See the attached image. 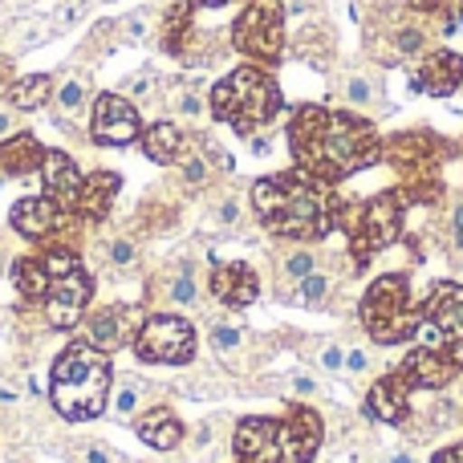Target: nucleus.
Here are the masks:
<instances>
[{"instance_id":"f257e3e1","label":"nucleus","mask_w":463,"mask_h":463,"mask_svg":"<svg viewBox=\"0 0 463 463\" xmlns=\"http://www.w3.org/2000/svg\"><path fill=\"white\" fill-rule=\"evenodd\" d=\"M288 151L297 171L326 187L383 163V138L366 118L329 106H297L288 118Z\"/></svg>"},{"instance_id":"f03ea898","label":"nucleus","mask_w":463,"mask_h":463,"mask_svg":"<svg viewBox=\"0 0 463 463\" xmlns=\"http://www.w3.org/2000/svg\"><path fill=\"white\" fill-rule=\"evenodd\" d=\"M252 208L264 232L285 240H321L342 228L345 200L305 171H277L252 184Z\"/></svg>"},{"instance_id":"7ed1b4c3","label":"nucleus","mask_w":463,"mask_h":463,"mask_svg":"<svg viewBox=\"0 0 463 463\" xmlns=\"http://www.w3.org/2000/svg\"><path fill=\"white\" fill-rule=\"evenodd\" d=\"M326 439V423L313 407H288L285 415H248L232 431L236 463H313Z\"/></svg>"},{"instance_id":"20e7f679","label":"nucleus","mask_w":463,"mask_h":463,"mask_svg":"<svg viewBox=\"0 0 463 463\" xmlns=\"http://www.w3.org/2000/svg\"><path fill=\"white\" fill-rule=\"evenodd\" d=\"M114 391V366L110 354H102L98 345H90L86 337L70 342L53 362L49 374V399H53L57 415L70 423H90L110 407Z\"/></svg>"},{"instance_id":"39448f33","label":"nucleus","mask_w":463,"mask_h":463,"mask_svg":"<svg viewBox=\"0 0 463 463\" xmlns=\"http://www.w3.org/2000/svg\"><path fill=\"white\" fill-rule=\"evenodd\" d=\"M280 106L285 102H280L277 78L269 73V65H256V61L236 65L228 78H220L216 86H212V98H208V110L244 138L272 127Z\"/></svg>"},{"instance_id":"423d86ee","label":"nucleus","mask_w":463,"mask_h":463,"mask_svg":"<svg viewBox=\"0 0 463 463\" xmlns=\"http://www.w3.org/2000/svg\"><path fill=\"white\" fill-rule=\"evenodd\" d=\"M407 208H415V203H411V195L402 192V187H394V192H378V195H370V200L345 203L342 232H345V240H350V256L362 264V269H366L378 252H386L391 244L402 240Z\"/></svg>"},{"instance_id":"0eeeda50","label":"nucleus","mask_w":463,"mask_h":463,"mask_svg":"<svg viewBox=\"0 0 463 463\" xmlns=\"http://www.w3.org/2000/svg\"><path fill=\"white\" fill-rule=\"evenodd\" d=\"M362 329L374 345H402L423 329V305L411 297L407 272H383L362 293Z\"/></svg>"},{"instance_id":"6e6552de","label":"nucleus","mask_w":463,"mask_h":463,"mask_svg":"<svg viewBox=\"0 0 463 463\" xmlns=\"http://www.w3.org/2000/svg\"><path fill=\"white\" fill-rule=\"evenodd\" d=\"M41 260L49 269V288L41 297V309H45V326L57 334H70L78 329V321L86 317L90 297H94V277L86 272L78 248H41Z\"/></svg>"},{"instance_id":"1a4fd4ad","label":"nucleus","mask_w":463,"mask_h":463,"mask_svg":"<svg viewBox=\"0 0 463 463\" xmlns=\"http://www.w3.org/2000/svg\"><path fill=\"white\" fill-rule=\"evenodd\" d=\"M232 45L256 65H277L285 57V8L280 0H248L232 24Z\"/></svg>"},{"instance_id":"9d476101","label":"nucleus","mask_w":463,"mask_h":463,"mask_svg":"<svg viewBox=\"0 0 463 463\" xmlns=\"http://www.w3.org/2000/svg\"><path fill=\"white\" fill-rule=\"evenodd\" d=\"M419 334L427 337L423 345L443 350L456 362V370H463V285H456V280L431 285L427 305H423V329H419Z\"/></svg>"},{"instance_id":"9b49d317","label":"nucleus","mask_w":463,"mask_h":463,"mask_svg":"<svg viewBox=\"0 0 463 463\" xmlns=\"http://www.w3.org/2000/svg\"><path fill=\"white\" fill-rule=\"evenodd\" d=\"M135 358L151 366H187L195 358V329L175 313L146 317L135 334Z\"/></svg>"},{"instance_id":"f8f14e48","label":"nucleus","mask_w":463,"mask_h":463,"mask_svg":"<svg viewBox=\"0 0 463 463\" xmlns=\"http://www.w3.org/2000/svg\"><path fill=\"white\" fill-rule=\"evenodd\" d=\"M8 224H13L16 236L33 240L37 248H53V244L73 248L70 232H78L81 220L70 216L65 208H57V203L41 192V195H21V200L13 203V212H8Z\"/></svg>"},{"instance_id":"ddd939ff","label":"nucleus","mask_w":463,"mask_h":463,"mask_svg":"<svg viewBox=\"0 0 463 463\" xmlns=\"http://www.w3.org/2000/svg\"><path fill=\"white\" fill-rule=\"evenodd\" d=\"M90 135L102 146H130L143 138V118L138 106L122 94H98L94 98V118H90Z\"/></svg>"},{"instance_id":"4468645a","label":"nucleus","mask_w":463,"mask_h":463,"mask_svg":"<svg viewBox=\"0 0 463 463\" xmlns=\"http://www.w3.org/2000/svg\"><path fill=\"white\" fill-rule=\"evenodd\" d=\"M143 321L146 317L135 301H114L86 321V342L98 345L102 354H118L122 345H135V334Z\"/></svg>"},{"instance_id":"2eb2a0df","label":"nucleus","mask_w":463,"mask_h":463,"mask_svg":"<svg viewBox=\"0 0 463 463\" xmlns=\"http://www.w3.org/2000/svg\"><path fill=\"white\" fill-rule=\"evenodd\" d=\"M459 81H463V53H456V49H431L411 70V90L415 94L448 98L459 90Z\"/></svg>"},{"instance_id":"dca6fc26","label":"nucleus","mask_w":463,"mask_h":463,"mask_svg":"<svg viewBox=\"0 0 463 463\" xmlns=\"http://www.w3.org/2000/svg\"><path fill=\"white\" fill-rule=\"evenodd\" d=\"M411 394H415V386H411L407 378L399 374V370H391V374H383L374 386H370L366 415L374 419V423L402 427L411 419Z\"/></svg>"},{"instance_id":"f3484780","label":"nucleus","mask_w":463,"mask_h":463,"mask_svg":"<svg viewBox=\"0 0 463 463\" xmlns=\"http://www.w3.org/2000/svg\"><path fill=\"white\" fill-rule=\"evenodd\" d=\"M81 184L86 175L78 171V163L70 159L65 151H45V163H41V192L65 208L70 216H78V195H81Z\"/></svg>"},{"instance_id":"a211bd4d","label":"nucleus","mask_w":463,"mask_h":463,"mask_svg":"<svg viewBox=\"0 0 463 463\" xmlns=\"http://www.w3.org/2000/svg\"><path fill=\"white\" fill-rule=\"evenodd\" d=\"M399 374L407 378L415 391H443V386L456 383L459 370L443 350H435V345H419V350H411L407 358L399 362Z\"/></svg>"},{"instance_id":"6ab92c4d","label":"nucleus","mask_w":463,"mask_h":463,"mask_svg":"<svg viewBox=\"0 0 463 463\" xmlns=\"http://www.w3.org/2000/svg\"><path fill=\"white\" fill-rule=\"evenodd\" d=\"M208 288L220 305H228V309H248V305L260 297V277H256L244 260H224L212 269Z\"/></svg>"},{"instance_id":"aec40b11","label":"nucleus","mask_w":463,"mask_h":463,"mask_svg":"<svg viewBox=\"0 0 463 463\" xmlns=\"http://www.w3.org/2000/svg\"><path fill=\"white\" fill-rule=\"evenodd\" d=\"M138 143H143L146 159L159 163V167H184V163L200 151V143L187 138L175 122H151V127H143V138H138Z\"/></svg>"},{"instance_id":"412c9836","label":"nucleus","mask_w":463,"mask_h":463,"mask_svg":"<svg viewBox=\"0 0 463 463\" xmlns=\"http://www.w3.org/2000/svg\"><path fill=\"white\" fill-rule=\"evenodd\" d=\"M41 163H45V146H41L37 135L16 130V135L0 138V175H8V179L41 175Z\"/></svg>"},{"instance_id":"4be33fe9","label":"nucleus","mask_w":463,"mask_h":463,"mask_svg":"<svg viewBox=\"0 0 463 463\" xmlns=\"http://www.w3.org/2000/svg\"><path fill=\"white\" fill-rule=\"evenodd\" d=\"M135 435L155 451H175V448H184L187 427L171 407H151L135 419Z\"/></svg>"},{"instance_id":"5701e85b","label":"nucleus","mask_w":463,"mask_h":463,"mask_svg":"<svg viewBox=\"0 0 463 463\" xmlns=\"http://www.w3.org/2000/svg\"><path fill=\"white\" fill-rule=\"evenodd\" d=\"M118 192H122L118 171H94V175H86L81 195H78V220L81 224H102V220L110 216Z\"/></svg>"},{"instance_id":"b1692460","label":"nucleus","mask_w":463,"mask_h":463,"mask_svg":"<svg viewBox=\"0 0 463 463\" xmlns=\"http://www.w3.org/2000/svg\"><path fill=\"white\" fill-rule=\"evenodd\" d=\"M192 16H195L192 0H175V5L167 8V16H163V53L192 61V41H195Z\"/></svg>"},{"instance_id":"393cba45","label":"nucleus","mask_w":463,"mask_h":463,"mask_svg":"<svg viewBox=\"0 0 463 463\" xmlns=\"http://www.w3.org/2000/svg\"><path fill=\"white\" fill-rule=\"evenodd\" d=\"M5 98H8V106H13V110H41V106L53 98V78H49V73H29V78H16V81H8Z\"/></svg>"},{"instance_id":"a878e982","label":"nucleus","mask_w":463,"mask_h":463,"mask_svg":"<svg viewBox=\"0 0 463 463\" xmlns=\"http://www.w3.org/2000/svg\"><path fill=\"white\" fill-rule=\"evenodd\" d=\"M13 285H16V293H21L24 301H41V297H45L49 269H45V260H41V252L37 256H21V260L13 264Z\"/></svg>"},{"instance_id":"bb28decb","label":"nucleus","mask_w":463,"mask_h":463,"mask_svg":"<svg viewBox=\"0 0 463 463\" xmlns=\"http://www.w3.org/2000/svg\"><path fill=\"white\" fill-rule=\"evenodd\" d=\"M143 394H146V383L143 378H135V374H127V378H118V386L110 391V415L114 419H122V423H135L138 419V407H143Z\"/></svg>"},{"instance_id":"cd10ccee","label":"nucleus","mask_w":463,"mask_h":463,"mask_svg":"<svg viewBox=\"0 0 463 463\" xmlns=\"http://www.w3.org/2000/svg\"><path fill=\"white\" fill-rule=\"evenodd\" d=\"M212 350L224 366H244L248 358V329H236V326H216L212 329Z\"/></svg>"},{"instance_id":"c85d7f7f","label":"nucleus","mask_w":463,"mask_h":463,"mask_svg":"<svg viewBox=\"0 0 463 463\" xmlns=\"http://www.w3.org/2000/svg\"><path fill=\"white\" fill-rule=\"evenodd\" d=\"M427 49V33L415 24H394L391 33V49H386L383 61H402V57H419Z\"/></svg>"},{"instance_id":"c756f323","label":"nucleus","mask_w":463,"mask_h":463,"mask_svg":"<svg viewBox=\"0 0 463 463\" xmlns=\"http://www.w3.org/2000/svg\"><path fill=\"white\" fill-rule=\"evenodd\" d=\"M329 288H334V280L326 277V272H309L305 280H297V301L305 305V309H321L329 297Z\"/></svg>"},{"instance_id":"7c9ffc66","label":"nucleus","mask_w":463,"mask_h":463,"mask_svg":"<svg viewBox=\"0 0 463 463\" xmlns=\"http://www.w3.org/2000/svg\"><path fill=\"white\" fill-rule=\"evenodd\" d=\"M171 106H175V114H184V118H200V114L208 110V102H203L195 81H179L175 94H171Z\"/></svg>"},{"instance_id":"2f4dec72","label":"nucleus","mask_w":463,"mask_h":463,"mask_svg":"<svg viewBox=\"0 0 463 463\" xmlns=\"http://www.w3.org/2000/svg\"><path fill=\"white\" fill-rule=\"evenodd\" d=\"M86 102H90V86H86V78H65L61 86H57V106H61L65 114H78Z\"/></svg>"},{"instance_id":"473e14b6","label":"nucleus","mask_w":463,"mask_h":463,"mask_svg":"<svg viewBox=\"0 0 463 463\" xmlns=\"http://www.w3.org/2000/svg\"><path fill=\"white\" fill-rule=\"evenodd\" d=\"M167 301H175V305H195L200 301V285H195L192 269H179L175 277L167 280Z\"/></svg>"},{"instance_id":"72a5a7b5","label":"nucleus","mask_w":463,"mask_h":463,"mask_svg":"<svg viewBox=\"0 0 463 463\" xmlns=\"http://www.w3.org/2000/svg\"><path fill=\"white\" fill-rule=\"evenodd\" d=\"M378 81L374 78H366V73H354L350 81H345V102L350 106H374L378 102Z\"/></svg>"},{"instance_id":"f704fd0d","label":"nucleus","mask_w":463,"mask_h":463,"mask_svg":"<svg viewBox=\"0 0 463 463\" xmlns=\"http://www.w3.org/2000/svg\"><path fill=\"white\" fill-rule=\"evenodd\" d=\"M195 143H200L203 159L212 163V171H224V175H232V171H236V159H232V151H228V146H220L212 135H200Z\"/></svg>"},{"instance_id":"c9c22d12","label":"nucleus","mask_w":463,"mask_h":463,"mask_svg":"<svg viewBox=\"0 0 463 463\" xmlns=\"http://www.w3.org/2000/svg\"><path fill=\"white\" fill-rule=\"evenodd\" d=\"M135 256H138V248H135V240L130 236H114L110 244H106V260H110L114 269H130Z\"/></svg>"},{"instance_id":"e433bc0d","label":"nucleus","mask_w":463,"mask_h":463,"mask_svg":"<svg viewBox=\"0 0 463 463\" xmlns=\"http://www.w3.org/2000/svg\"><path fill=\"white\" fill-rule=\"evenodd\" d=\"M151 90H155V73H151V70H138L135 78L122 81V98H135V102L151 98Z\"/></svg>"},{"instance_id":"4c0bfd02","label":"nucleus","mask_w":463,"mask_h":463,"mask_svg":"<svg viewBox=\"0 0 463 463\" xmlns=\"http://www.w3.org/2000/svg\"><path fill=\"white\" fill-rule=\"evenodd\" d=\"M179 171H184V179H187V184H192V187H203V184H208V179H212V163L203 159V151H195L192 159H187Z\"/></svg>"},{"instance_id":"58836bf2","label":"nucleus","mask_w":463,"mask_h":463,"mask_svg":"<svg viewBox=\"0 0 463 463\" xmlns=\"http://www.w3.org/2000/svg\"><path fill=\"white\" fill-rule=\"evenodd\" d=\"M285 391H288V394H297V399H317L321 383H317L313 374H301V370H293V374L285 378Z\"/></svg>"},{"instance_id":"ea45409f","label":"nucleus","mask_w":463,"mask_h":463,"mask_svg":"<svg viewBox=\"0 0 463 463\" xmlns=\"http://www.w3.org/2000/svg\"><path fill=\"white\" fill-rule=\"evenodd\" d=\"M285 272H288L293 280H305L309 272H317V256H313L309 248H301V252H293V256L285 260Z\"/></svg>"},{"instance_id":"a19ab883","label":"nucleus","mask_w":463,"mask_h":463,"mask_svg":"<svg viewBox=\"0 0 463 463\" xmlns=\"http://www.w3.org/2000/svg\"><path fill=\"white\" fill-rule=\"evenodd\" d=\"M317 366L321 370H329V374H337V370H345V350L337 342H329V345H321V354H317Z\"/></svg>"},{"instance_id":"79ce46f5","label":"nucleus","mask_w":463,"mask_h":463,"mask_svg":"<svg viewBox=\"0 0 463 463\" xmlns=\"http://www.w3.org/2000/svg\"><path fill=\"white\" fill-rule=\"evenodd\" d=\"M53 29H45V24H37V21H29V24H21V33H16V49H33V45H41V41L49 37Z\"/></svg>"},{"instance_id":"37998d69","label":"nucleus","mask_w":463,"mask_h":463,"mask_svg":"<svg viewBox=\"0 0 463 463\" xmlns=\"http://www.w3.org/2000/svg\"><path fill=\"white\" fill-rule=\"evenodd\" d=\"M118 33H122V41H130V45L146 41V16H122V21H118Z\"/></svg>"},{"instance_id":"c03bdc74","label":"nucleus","mask_w":463,"mask_h":463,"mask_svg":"<svg viewBox=\"0 0 463 463\" xmlns=\"http://www.w3.org/2000/svg\"><path fill=\"white\" fill-rule=\"evenodd\" d=\"M345 370H354V374H366V370H374V354L370 350H345Z\"/></svg>"},{"instance_id":"a18cd8bd","label":"nucleus","mask_w":463,"mask_h":463,"mask_svg":"<svg viewBox=\"0 0 463 463\" xmlns=\"http://www.w3.org/2000/svg\"><path fill=\"white\" fill-rule=\"evenodd\" d=\"M402 8L415 16H439L448 5H443V0H402Z\"/></svg>"},{"instance_id":"49530a36","label":"nucleus","mask_w":463,"mask_h":463,"mask_svg":"<svg viewBox=\"0 0 463 463\" xmlns=\"http://www.w3.org/2000/svg\"><path fill=\"white\" fill-rule=\"evenodd\" d=\"M216 216H220V224H232V228H236V224H240V220H244V208H240V203H236V200H220Z\"/></svg>"},{"instance_id":"de8ad7c7","label":"nucleus","mask_w":463,"mask_h":463,"mask_svg":"<svg viewBox=\"0 0 463 463\" xmlns=\"http://www.w3.org/2000/svg\"><path fill=\"white\" fill-rule=\"evenodd\" d=\"M212 443H216V431H212V423L195 427V435H192V451H195V456H200V451H208Z\"/></svg>"},{"instance_id":"09e8293b","label":"nucleus","mask_w":463,"mask_h":463,"mask_svg":"<svg viewBox=\"0 0 463 463\" xmlns=\"http://www.w3.org/2000/svg\"><path fill=\"white\" fill-rule=\"evenodd\" d=\"M431 463H463V439L451 443V448H439V451L431 456Z\"/></svg>"},{"instance_id":"8fccbe9b","label":"nucleus","mask_w":463,"mask_h":463,"mask_svg":"<svg viewBox=\"0 0 463 463\" xmlns=\"http://www.w3.org/2000/svg\"><path fill=\"white\" fill-rule=\"evenodd\" d=\"M86 463H114V456H110V448H98V443H90V448H86Z\"/></svg>"},{"instance_id":"3c124183","label":"nucleus","mask_w":463,"mask_h":463,"mask_svg":"<svg viewBox=\"0 0 463 463\" xmlns=\"http://www.w3.org/2000/svg\"><path fill=\"white\" fill-rule=\"evenodd\" d=\"M8 135H16V118H13V110L0 106V138H8Z\"/></svg>"},{"instance_id":"603ef678","label":"nucleus","mask_w":463,"mask_h":463,"mask_svg":"<svg viewBox=\"0 0 463 463\" xmlns=\"http://www.w3.org/2000/svg\"><path fill=\"white\" fill-rule=\"evenodd\" d=\"M451 232H456V244L463 248V200L456 203V212H451Z\"/></svg>"},{"instance_id":"864d4df0","label":"nucleus","mask_w":463,"mask_h":463,"mask_svg":"<svg viewBox=\"0 0 463 463\" xmlns=\"http://www.w3.org/2000/svg\"><path fill=\"white\" fill-rule=\"evenodd\" d=\"M21 394H16V386H8V383H0V402H16Z\"/></svg>"},{"instance_id":"5fc2aeb1","label":"nucleus","mask_w":463,"mask_h":463,"mask_svg":"<svg viewBox=\"0 0 463 463\" xmlns=\"http://www.w3.org/2000/svg\"><path fill=\"white\" fill-rule=\"evenodd\" d=\"M269 151H272L269 138H256V135H252V155H269Z\"/></svg>"},{"instance_id":"6e6d98bb","label":"nucleus","mask_w":463,"mask_h":463,"mask_svg":"<svg viewBox=\"0 0 463 463\" xmlns=\"http://www.w3.org/2000/svg\"><path fill=\"white\" fill-rule=\"evenodd\" d=\"M228 0H192V8H224Z\"/></svg>"},{"instance_id":"4d7b16f0","label":"nucleus","mask_w":463,"mask_h":463,"mask_svg":"<svg viewBox=\"0 0 463 463\" xmlns=\"http://www.w3.org/2000/svg\"><path fill=\"white\" fill-rule=\"evenodd\" d=\"M386 463H415V456H411V451H394V456L386 459Z\"/></svg>"}]
</instances>
